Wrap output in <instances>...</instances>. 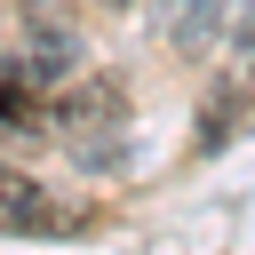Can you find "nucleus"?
Returning a JSON list of instances; mask_svg holds the SVG:
<instances>
[{
    "label": "nucleus",
    "mask_w": 255,
    "mask_h": 255,
    "mask_svg": "<svg viewBox=\"0 0 255 255\" xmlns=\"http://www.w3.org/2000/svg\"><path fill=\"white\" fill-rule=\"evenodd\" d=\"M0 128L8 135H48V96L24 56H0Z\"/></svg>",
    "instance_id": "obj_5"
},
{
    "label": "nucleus",
    "mask_w": 255,
    "mask_h": 255,
    "mask_svg": "<svg viewBox=\"0 0 255 255\" xmlns=\"http://www.w3.org/2000/svg\"><path fill=\"white\" fill-rule=\"evenodd\" d=\"M120 128H128L120 80H72L64 96H48V135H56L80 167H104L112 143H120Z\"/></svg>",
    "instance_id": "obj_1"
},
{
    "label": "nucleus",
    "mask_w": 255,
    "mask_h": 255,
    "mask_svg": "<svg viewBox=\"0 0 255 255\" xmlns=\"http://www.w3.org/2000/svg\"><path fill=\"white\" fill-rule=\"evenodd\" d=\"M247 104H255V24H239V48H231V64L215 72V88H207V104H199V143L215 151Z\"/></svg>",
    "instance_id": "obj_3"
},
{
    "label": "nucleus",
    "mask_w": 255,
    "mask_h": 255,
    "mask_svg": "<svg viewBox=\"0 0 255 255\" xmlns=\"http://www.w3.org/2000/svg\"><path fill=\"white\" fill-rule=\"evenodd\" d=\"M24 64H32V80H40V88H64V80H72V64H80V40H72L64 24H32Z\"/></svg>",
    "instance_id": "obj_6"
},
{
    "label": "nucleus",
    "mask_w": 255,
    "mask_h": 255,
    "mask_svg": "<svg viewBox=\"0 0 255 255\" xmlns=\"http://www.w3.org/2000/svg\"><path fill=\"white\" fill-rule=\"evenodd\" d=\"M88 223V207L80 199H56L40 175H24V167H0V231H80Z\"/></svg>",
    "instance_id": "obj_2"
},
{
    "label": "nucleus",
    "mask_w": 255,
    "mask_h": 255,
    "mask_svg": "<svg viewBox=\"0 0 255 255\" xmlns=\"http://www.w3.org/2000/svg\"><path fill=\"white\" fill-rule=\"evenodd\" d=\"M151 32H159V48H175V56H207V48L231 32V0H159V8H151Z\"/></svg>",
    "instance_id": "obj_4"
}]
</instances>
